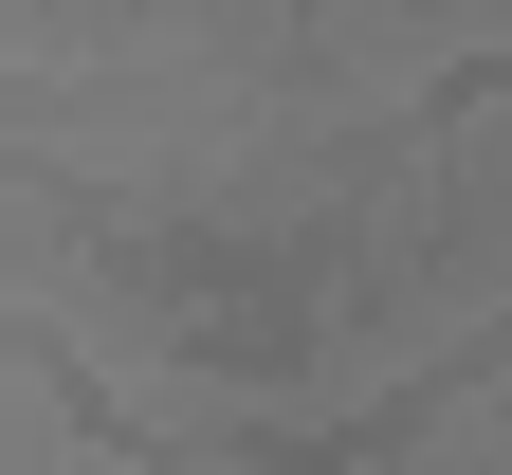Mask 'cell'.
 Returning <instances> with one entry per match:
<instances>
[{"instance_id":"1","label":"cell","mask_w":512,"mask_h":475,"mask_svg":"<svg viewBox=\"0 0 512 475\" xmlns=\"http://www.w3.org/2000/svg\"><path fill=\"white\" fill-rule=\"evenodd\" d=\"M74 457H92V384L55 348H19L0 366V475H74Z\"/></svg>"}]
</instances>
